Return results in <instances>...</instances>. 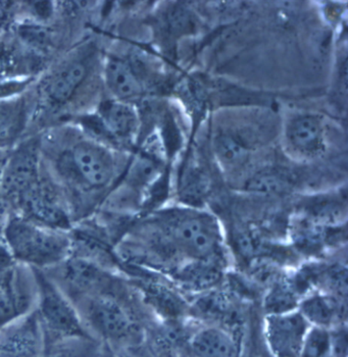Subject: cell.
<instances>
[{
  "label": "cell",
  "mask_w": 348,
  "mask_h": 357,
  "mask_svg": "<svg viewBox=\"0 0 348 357\" xmlns=\"http://www.w3.org/2000/svg\"><path fill=\"white\" fill-rule=\"evenodd\" d=\"M296 290L289 283L275 284L265 298V310L268 314H282L298 310Z\"/></svg>",
  "instance_id": "7402d4cb"
},
{
  "label": "cell",
  "mask_w": 348,
  "mask_h": 357,
  "mask_svg": "<svg viewBox=\"0 0 348 357\" xmlns=\"http://www.w3.org/2000/svg\"><path fill=\"white\" fill-rule=\"evenodd\" d=\"M298 310L310 326L330 330L340 319L342 310L335 297L317 294L299 304Z\"/></svg>",
  "instance_id": "ac0fdd59"
},
{
  "label": "cell",
  "mask_w": 348,
  "mask_h": 357,
  "mask_svg": "<svg viewBox=\"0 0 348 357\" xmlns=\"http://www.w3.org/2000/svg\"><path fill=\"white\" fill-rule=\"evenodd\" d=\"M17 204L23 207L27 219L59 230L69 226V213L66 204L54 185L41 178L22 195Z\"/></svg>",
  "instance_id": "52a82bcc"
},
{
  "label": "cell",
  "mask_w": 348,
  "mask_h": 357,
  "mask_svg": "<svg viewBox=\"0 0 348 357\" xmlns=\"http://www.w3.org/2000/svg\"><path fill=\"white\" fill-rule=\"evenodd\" d=\"M3 239L15 261L37 268L65 261L72 249V240L63 230L27 218L8 220L3 229Z\"/></svg>",
  "instance_id": "6da1fadb"
},
{
  "label": "cell",
  "mask_w": 348,
  "mask_h": 357,
  "mask_svg": "<svg viewBox=\"0 0 348 357\" xmlns=\"http://www.w3.org/2000/svg\"><path fill=\"white\" fill-rule=\"evenodd\" d=\"M220 268L213 259L195 261L181 274V280L185 285L191 288L204 289L211 287L220 279Z\"/></svg>",
  "instance_id": "603a6c76"
},
{
  "label": "cell",
  "mask_w": 348,
  "mask_h": 357,
  "mask_svg": "<svg viewBox=\"0 0 348 357\" xmlns=\"http://www.w3.org/2000/svg\"><path fill=\"white\" fill-rule=\"evenodd\" d=\"M63 175L89 190H103L116 176L114 154L100 143L82 140L72 145L59 160Z\"/></svg>",
  "instance_id": "3957f363"
},
{
  "label": "cell",
  "mask_w": 348,
  "mask_h": 357,
  "mask_svg": "<svg viewBox=\"0 0 348 357\" xmlns=\"http://www.w3.org/2000/svg\"><path fill=\"white\" fill-rule=\"evenodd\" d=\"M89 316L94 327L112 340L127 338L133 330V323L122 304L105 293L90 298Z\"/></svg>",
  "instance_id": "30bf717a"
},
{
  "label": "cell",
  "mask_w": 348,
  "mask_h": 357,
  "mask_svg": "<svg viewBox=\"0 0 348 357\" xmlns=\"http://www.w3.org/2000/svg\"><path fill=\"white\" fill-rule=\"evenodd\" d=\"M39 296L38 317L56 339L90 338L72 304L56 285L42 273H34ZM91 339V338H90Z\"/></svg>",
  "instance_id": "277c9868"
},
{
  "label": "cell",
  "mask_w": 348,
  "mask_h": 357,
  "mask_svg": "<svg viewBox=\"0 0 348 357\" xmlns=\"http://www.w3.org/2000/svg\"><path fill=\"white\" fill-rule=\"evenodd\" d=\"M66 283L75 294L91 297L103 293L105 275L96 262L76 257L68 261L63 273Z\"/></svg>",
  "instance_id": "4fadbf2b"
},
{
  "label": "cell",
  "mask_w": 348,
  "mask_h": 357,
  "mask_svg": "<svg viewBox=\"0 0 348 357\" xmlns=\"http://www.w3.org/2000/svg\"><path fill=\"white\" fill-rule=\"evenodd\" d=\"M158 146L154 145L153 149H147L137 153L128 169L126 182L138 192L151 187L162 176V153L156 149Z\"/></svg>",
  "instance_id": "2e32d148"
},
{
  "label": "cell",
  "mask_w": 348,
  "mask_h": 357,
  "mask_svg": "<svg viewBox=\"0 0 348 357\" xmlns=\"http://www.w3.org/2000/svg\"><path fill=\"white\" fill-rule=\"evenodd\" d=\"M87 63L82 59H73L63 63L56 72L50 75L45 84L46 96L56 103H66L73 98L88 76Z\"/></svg>",
  "instance_id": "5bb4252c"
},
{
  "label": "cell",
  "mask_w": 348,
  "mask_h": 357,
  "mask_svg": "<svg viewBox=\"0 0 348 357\" xmlns=\"http://www.w3.org/2000/svg\"><path fill=\"white\" fill-rule=\"evenodd\" d=\"M330 356L331 357H347V329L339 326L337 329L330 331Z\"/></svg>",
  "instance_id": "83f0119b"
},
{
  "label": "cell",
  "mask_w": 348,
  "mask_h": 357,
  "mask_svg": "<svg viewBox=\"0 0 348 357\" xmlns=\"http://www.w3.org/2000/svg\"><path fill=\"white\" fill-rule=\"evenodd\" d=\"M284 137L292 153L303 160L319 158L326 151V123L314 112H301L285 125Z\"/></svg>",
  "instance_id": "8992f818"
},
{
  "label": "cell",
  "mask_w": 348,
  "mask_h": 357,
  "mask_svg": "<svg viewBox=\"0 0 348 357\" xmlns=\"http://www.w3.org/2000/svg\"><path fill=\"white\" fill-rule=\"evenodd\" d=\"M310 325L298 310L268 314L265 321L266 346L274 357H301Z\"/></svg>",
  "instance_id": "5b68a950"
},
{
  "label": "cell",
  "mask_w": 348,
  "mask_h": 357,
  "mask_svg": "<svg viewBox=\"0 0 348 357\" xmlns=\"http://www.w3.org/2000/svg\"><path fill=\"white\" fill-rule=\"evenodd\" d=\"M292 183V178L286 172L278 169H266L250 178L246 188L251 192L277 195L287 191Z\"/></svg>",
  "instance_id": "44dd1931"
},
{
  "label": "cell",
  "mask_w": 348,
  "mask_h": 357,
  "mask_svg": "<svg viewBox=\"0 0 348 357\" xmlns=\"http://www.w3.org/2000/svg\"><path fill=\"white\" fill-rule=\"evenodd\" d=\"M213 146L218 160L226 167L235 169L250 158V147L245 139L233 132H219L213 137Z\"/></svg>",
  "instance_id": "d6986e66"
},
{
  "label": "cell",
  "mask_w": 348,
  "mask_h": 357,
  "mask_svg": "<svg viewBox=\"0 0 348 357\" xmlns=\"http://www.w3.org/2000/svg\"><path fill=\"white\" fill-rule=\"evenodd\" d=\"M40 178V162L36 145H24L10 155L2 167L0 193L17 202Z\"/></svg>",
  "instance_id": "ba28073f"
},
{
  "label": "cell",
  "mask_w": 348,
  "mask_h": 357,
  "mask_svg": "<svg viewBox=\"0 0 348 357\" xmlns=\"http://www.w3.org/2000/svg\"><path fill=\"white\" fill-rule=\"evenodd\" d=\"M190 349L195 357H238L234 339L226 331L215 327L195 333Z\"/></svg>",
  "instance_id": "9a60e30c"
},
{
  "label": "cell",
  "mask_w": 348,
  "mask_h": 357,
  "mask_svg": "<svg viewBox=\"0 0 348 357\" xmlns=\"http://www.w3.org/2000/svg\"><path fill=\"white\" fill-rule=\"evenodd\" d=\"M50 351L42 352L41 357H88L91 354L90 338L57 339Z\"/></svg>",
  "instance_id": "d4e9b609"
},
{
  "label": "cell",
  "mask_w": 348,
  "mask_h": 357,
  "mask_svg": "<svg viewBox=\"0 0 348 357\" xmlns=\"http://www.w3.org/2000/svg\"><path fill=\"white\" fill-rule=\"evenodd\" d=\"M14 54L6 46L0 44V77L3 76L14 66Z\"/></svg>",
  "instance_id": "f1b7e54d"
},
{
  "label": "cell",
  "mask_w": 348,
  "mask_h": 357,
  "mask_svg": "<svg viewBox=\"0 0 348 357\" xmlns=\"http://www.w3.org/2000/svg\"><path fill=\"white\" fill-rule=\"evenodd\" d=\"M22 122V103L14 99H0V141L14 137Z\"/></svg>",
  "instance_id": "cb8c5ba5"
},
{
  "label": "cell",
  "mask_w": 348,
  "mask_h": 357,
  "mask_svg": "<svg viewBox=\"0 0 348 357\" xmlns=\"http://www.w3.org/2000/svg\"><path fill=\"white\" fill-rule=\"evenodd\" d=\"M167 241L195 261L213 259L221 246V233L213 217L195 209H176L158 219Z\"/></svg>",
  "instance_id": "7a4b0ae2"
},
{
  "label": "cell",
  "mask_w": 348,
  "mask_h": 357,
  "mask_svg": "<svg viewBox=\"0 0 348 357\" xmlns=\"http://www.w3.org/2000/svg\"><path fill=\"white\" fill-rule=\"evenodd\" d=\"M303 217L326 228H336L347 217V202L339 195L319 196L305 206Z\"/></svg>",
  "instance_id": "e0dca14e"
},
{
  "label": "cell",
  "mask_w": 348,
  "mask_h": 357,
  "mask_svg": "<svg viewBox=\"0 0 348 357\" xmlns=\"http://www.w3.org/2000/svg\"><path fill=\"white\" fill-rule=\"evenodd\" d=\"M209 188V178L199 165L187 164L183 167L178 181V191L184 204L192 206L202 204Z\"/></svg>",
  "instance_id": "ffe728a7"
},
{
  "label": "cell",
  "mask_w": 348,
  "mask_h": 357,
  "mask_svg": "<svg viewBox=\"0 0 348 357\" xmlns=\"http://www.w3.org/2000/svg\"><path fill=\"white\" fill-rule=\"evenodd\" d=\"M26 46L35 52H45L52 44V35L47 29L39 25H23L17 31Z\"/></svg>",
  "instance_id": "4316f807"
},
{
  "label": "cell",
  "mask_w": 348,
  "mask_h": 357,
  "mask_svg": "<svg viewBox=\"0 0 348 357\" xmlns=\"http://www.w3.org/2000/svg\"><path fill=\"white\" fill-rule=\"evenodd\" d=\"M0 331V357H41L43 332L38 314L17 317Z\"/></svg>",
  "instance_id": "9c48e42d"
},
{
  "label": "cell",
  "mask_w": 348,
  "mask_h": 357,
  "mask_svg": "<svg viewBox=\"0 0 348 357\" xmlns=\"http://www.w3.org/2000/svg\"><path fill=\"white\" fill-rule=\"evenodd\" d=\"M2 167H0V187H1Z\"/></svg>",
  "instance_id": "f546056e"
},
{
  "label": "cell",
  "mask_w": 348,
  "mask_h": 357,
  "mask_svg": "<svg viewBox=\"0 0 348 357\" xmlns=\"http://www.w3.org/2000/svg\"><path fill=\"white\" fill-rule=\"evenodd\" d=\"M330 356V331L310 326L303 342L301 357H327Z\"/></svg>",
  "instance_id": "484cf974"
},
{
  "label": "cell",
  "mask_w": 348,
  "mask_h": 357,
  "mask_svg": "<svg viewBox=\"0 0 348 357\" xmlns=\"http://www.w3.org/2000/svg\"><path fill=\"white\" fill-rule=\"evenodd\" d=\"M105 85L114 99L130 102L142 96V80L131 61L119 56L107 57L105 63Z\"/></svg>",
  "instance_id": "7c38bea8"
},
{
  "label": "cell",
  "mask_w": 348,
  "mask_h": 357,
  "mask_svg": "<svg viewBox=\"0 0 348 357\" xmlns=\"http://www.w3.org/2000/svg\"><path fill=\"white\" fill-rule=\"evenodd\" d=\"M98 118L114 142L130 143L136 138L140 128L137 109L126 101H105L99 105Z\"/></svg>",
  "instance_id": "8fae6325"
}]
</instances>
